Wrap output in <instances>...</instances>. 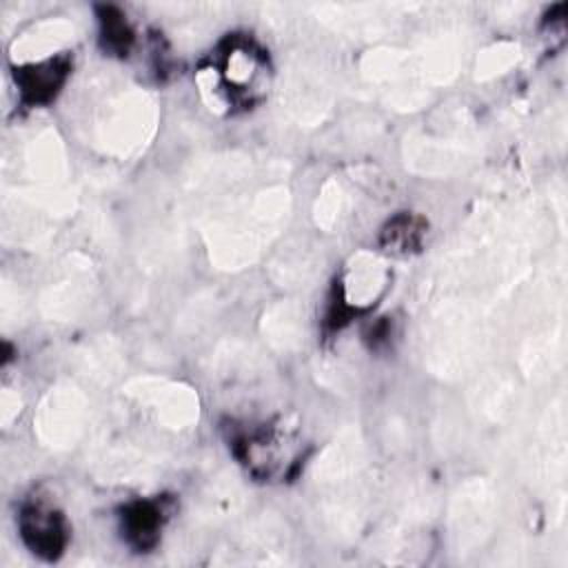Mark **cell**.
Returning a JSON list of instances; mask_svg holds the SVG:
<instances>
[{
    "label": "cell",
    "instance_id": "1",
    "mask_svg": "<svg viewBox=\"0 0 568 568\" xmlns=\"http://www.w3.org/2000/svg\"><path fill=\"white\" fill-rule=\"evenodd\" d=\"M206 71L213 73V84L220 87L215 93L229 106L246 109L266 89L268 58L251 38L231 36L220 44Z\"/></svg>",
    "mask_w": 568,
    "mask_h": 568
},
{
    "label": "cell",
    "instance_id": "2",
    "mask_svg": "<svg viewBox=\"0 0 568 568\" xmlns=\"http://www.w3.org/2000/svg\"><path fill=\"white\" fill-rule=\"evenodd\" d=\"M18 526H20V537L24 546L47 559L55 561L69 541V526L64 515L53 508L47 501H27L18 515Z\"/></svg>",
    "mask_w": 568,
    "mask_h": 568
},
{
    "label": "cell",
    "instance_id": "3",
    "mask_svg": "<svg viewBox=\"0 0 568 568\" xmlns=\"http://www.w3.org/2000/svg\"><path fill=\"white\" fill-rule=\"evenodd\" d=\"M69 67H71L69 58H64V55L20 67L16 71V84L20 91V100L27 106L49 104L58 95L60 87L64 84V80L69 75Z\"/></svg>",
    "mask_w": 568,
    "mask_h": 568
},
{
    "label": "cell",
    "instance_id": "4",
    "mask_svg": "<svg viewBox=\"0 0 568 568\" xmlns=\"http://www.w3.org/2000/svg\"><path fill=\"white\" fill-rule=\"evenodd\" d=\"M120 521L126 544L144 552L160 539L162 526L166 521L164 499H135L122 508Z\"/></svg>",
    "mask_w": 568,
    "mask_h": 568
},
{
    "label": "cell",
    "instance_id": "5",
    "mask_svg": "<svg viewBox=\"0 0 568 568\" xmlns=\"http://www.w3.org/2000/svg\"><path fill=\"white\" fill-rule=\"evenodd\" d=\"M428 224L422 217L413 215H399L386 224L382 231V244L388 253L395 255H408L413 251H419L422 240L426 235Z\"/></svg>",
    "mask_w": 568,
    "mask_h": 568
},
{
    "label": "cell",
    "instance_id": "6",
    "mask_svg": "<svg viewBox=\"0 0 568 568\" xmlns=\"http://www.w3.org/2000/svg\"><path fill=\"white\" fill-rule=\"evenodd\" d=\"M135 33L126 18L115 7L100 9V42L113 55H126L133 47Z\"/></svg>",
    "mask_w": 568,
    "mask_h": 568
}]
</instances>
